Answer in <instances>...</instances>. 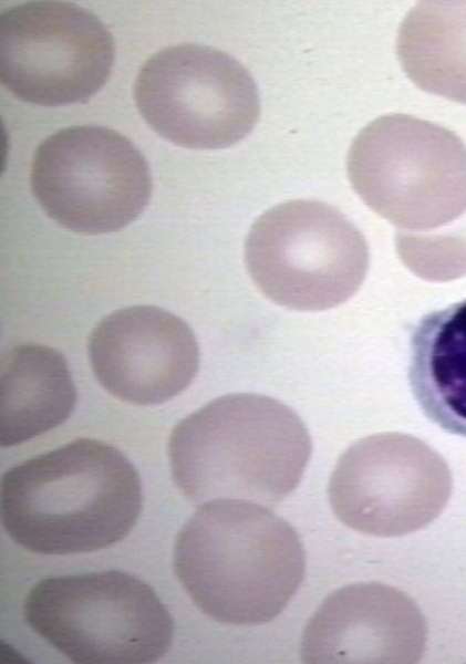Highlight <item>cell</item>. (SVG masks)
<instances>
[{
    "instance_id": "30bf717a",
    "label": "cell",
    "mask_w": 466,
    "mask_h": 664,
    "mask_svg": "<svg viewBox=\"0 0 466 664\" xmlns=\"http://www.w3.org/2000/svg\"><path fill=\"white\" fill-rule=\"evenodd\" d=\"M446 461L423 440L377 433L353 443L339 458L328 486L335 517L376 537H398L431 523L452 494Z\"/></svg>"
},
{
    "instance_id": "8fae6325",
    "label": "cell",
    "mask_w": 466,
    "mask_h": 664,
    "mask_svg": "<svg viewBox=\"0 0 466 664\" xmlns=\"http://www.w3.org/2000/svg\"><path fill=\"white\" fill-rule=\"evenodd\" d=\"M87 350L99 383L135 405H156L180 394L196 376L200 359L189 325L152 305L103 318L90 334Z\"/></svg>"
},
{
    "instance_id": "4fadbf2b",
    "label": "cell",
    "mask_w": 466,
    "mask_h": 664,
    "mask_svg": "<svg viewBox=\"0 0 466 664\" xmlns=\"http://www.w3.org/2000/svg\"><path fill=\"white\" fill-rule=\"evenodd\" d=\"M407 377L425 416L466 437V299L420 319L411 334Z\"/></svg>"
},
{
    "instance_id": "7a4b0ae2",
    "label": "cell",
    "mask_w": 466,
    "mask_h": 664,
    "mask_svg": "<svg viewBox=\"0 0 466 664\" xmlns=\"http://www.w3.org/2000/svg\"><path fill=\"white\" fill-rule=\"evenodd\" d=\"M143 496L136 469L115 447L79 438L4 473L1 520L9 537L42 554L96 551L136 523Z\"/></svg>"
},
{
    "instance_id": "8992f818",
    "label": "cell",
    "mask_w": 466,
    "mask_h": 664,
    "mask_svg": "<svg viewBox=\"0 0 466 664\" xmlns=\"http://www.w3.org/2000/svg\"><path fill=\"white\" fill-rule=\"evenodd\" d=\"M247 270L278 305L324 311L348 301L369 269L362 232L333 206L296 199L259 216L245 242Z\"/></svg>"
},
{
    "instance_id": "5bb4252c",
    "label": "cell",
    "mask_w": 466,
    "mask_h": 664,
    "mask_svg": "<svg viewBox=\"0 0 466 664\" xmlns=\"http://www.w3.org/2000/svg\"><path fill=\"white\" fill-rule=\"evenodd\" d=\"M76 390L64 357L24 343L8 350L0 367V442L3 447L34 438L72 414Z\"/></svg>"
},
{
    "instance_id": "ba28073f",
    "label": "cell",
    "mask_w": 466,
    "mask_h": 664,
    "mask_svg": "<svg viewBox=\"0 0 466 664\" xmlns=\"http://www.w3.org/2000/svg\"><path fill=\"white\" fill-rule=\"evenodd\" d=\"M30 183L51 219L85 235L126 227L152 194L151 172L139 149L116 131L93 125L46 137L34 153Z\"/></svg>"
},
{
    "instance_id": "6da1fadb",
    "label": "cell",
    "mask_w": 466,
    "mask_h": 664,
    "mask_svg": "<svg viewBox=\"0 0 466 664\" xmlns=\"http://www.w3.org/2000/svg\"><path fill=\"white\" fill-rule=\"evenodd\" d=\"M174 570L206 615L257 625L277 618L297 593L306 553L293 527L269 507L217 499L201 504L182 527Z\"/></svg>"
},
{
    "instance_id": "2e32d148",
    "label": "cell",
    "mask_w": 466,
    "mask_h": 664,
    "mask_svg": "<svg viewBox=\"0 0 466 664\" xmlns=\"http://www.w3.org/2000/svg\"><path fill=\"white\" fill-rule=\"evenodd\" d=\"M397 253L404 264L427 280H449L466 273V214L432 232L397 231Z\"/></svg>"
},
{
    "instance_id": "7c38bea8",
    "label": "cell",
    "mask_w": 466,
    "mask_h": 664,
    "mask_svg": "<svg viewBox=\"0 0 466 664\" xmlns=\"http://www.w3.org/2000/svg\"><path fill=\"white\" fill-rule=\"evenodd\" d=\"M426 642L424 618L404 592L358 582L332 592L308 621L303 663H415Z\"/></svg>"
},
{
    "instance_id": "277c9868",
    "label": "cell",
    "mask_w": 466,
    "mask_h": 664,
    "mask_svg": "<svg viewBox=\"0 0 466 664\" xmlns=\"http://www.w3.org/2000/svg\"><path fill=\"white\" fill-rule=\"evenodd\" d=\"M346 172L400 231L432 232L466 214V145L436 123L402 113L373 120L353 139Z\"/></svg>"
},
{
    "instance_id": "52a82bcc",
    "label": "cell",
    "mask_w": 466,
    "mask_h": 664,
    "mask_svg": "<svg viewBox=\"0 0 466 664\" xmlns=\"http://www.w3.org/2000/svg\"><path fill=\"white\" fill-rule=\"evenodd\" d=\"M134 97L159 136L188 148L235 145L260 115L258 89L247 69L228 53L196 43L154 53L137 74Z\"/></svg>"
},
{
    "instance_id": "5b68a950",
    "label": "cell",
    "mask_w": 466,
    "mask_h": 664,
    "mask_svg": "<svg viewBox=\"0 0 466 664\" xmlns=\"http://www.w3.org/2000/svg\"><path fill=\"white\" fill-rule=\"evenodd\" d=\"M23 611L30 627L73 663H154L174 636L155 591L121 571L41 580Z\"/></svg>"
},
{
    "instance_id": "9a60e30c",
    "label": "cell",
    "mask_w": 466,
    "mask_h": 664,
    "mask_svg": "<svg viewBox=\"0 0 466 664\" xmlns=\"http://www.w3.org/2000/svg\"><path fill=\"white\" fill-rule=\"evenodd\" d=\"M396 53L420 89L466 103V0L418 2L400 25Z\"/></svg>"
},
{
    "instance_id": "9c48e42d",
    "label": "cell",
    "mask_w": 466,
    "mask_h": 664,
    "mask_svg": "<svg viewBox=\"0 0 466 664\" xmlns=\"http://www.w3.org/2000/svg\"><path fill=\"white\" fill-rule=\"evenodd\" d=\"M114 41L91 11L65 1H28L0 19V77L21 101L87 102L106 82Z\"/></svg>"
},
{
    "instance_id": "3957f363",
    "label": "cell",
    "mask_w": 466,
    "mask_h": 664,
    "mask_svg": "<svg viewBox=\"0 0 466 664\" xmlns=\"http://www.w3.org/2000/svg\"><path fill=\"white\" fill-rule=\"evenodd\" d=\"M311 453L300 416L256 393L210 401L180 419L168 440L173 479L196 504L236 499L275 506L297 488Z\"/></svg>"
}]
</instances>
